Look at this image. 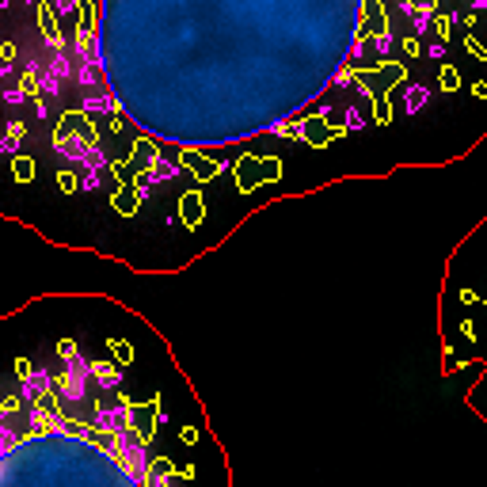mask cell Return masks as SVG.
I'll list each match as a JSON object with an SVG mask.
<instances>
[{
  "mask_svg": "<svg viewBox=\"0 0 487 487\" xmlns=\"http://www.w3.org/2000/svg\"><path fill=\"white\" fill-rule=\"evenodd\" d=\"M472 92H476V95H480V99H487V84H484V80H480V84H476V88H472Z\"/></svg>",
  "mask_w": 487,
  "mask_h": 487,
  "instance_id": "4fadbf2b",
  "label": "cell"
},
{
  "mask_svg": "<svg viewBox=\"0 0 487 487\" xmlns=\"http://www.w3.org/2000/svg\"><path fill=\"white\" fill-rule=\"evenodd\" d=\"M461 301H465V305H476V301H480V297H476L472 289H461Z\"/></svg>",
  "mask_w": 487,
  "mask_h": 487,
  "instance_id": "7c38bea8",
  "label": "cell"
},
{
  "mask_svg": "<svg viewBox=\"0 0 487 487\" xmlns=\"http://www.w3.org/2000/svg\"><path fill=\"white\" fill-rule=\"evenodd\" d=\"M324 122H328V115H316V118H301V137L308 145H312V149H324V145L331 141V129L324 126Z\"/></svg>",
  "mask_w": 487,
  "mask_h": 487,
  "instance_id": "5b68a950",
  "label": "cell"
},
{
  "mask_svg": "<svg viewBox=\"0 0 487 487\" xmlns=\"http://www.w3.org/2000/svg\"><path fill=\"white\" fill-rule=\"evenodd\" d=\"M434 27H438V38H449L453 19H449V15H438V19H434Z\"/></svg>",
  "mask_w": 487,
  "mask_h": 487,
  "instance_id": "ba28073f",
  "label": "cell"
},
{
  "mask_svg": "<svg viewBox=\"0 0 487 487\" xmlns=\"http://www.w3.org/2000/svg\"><path fill=\"white\" fill-rule=\"evenodd\" d=\"M179 442L183 445H194V442H198V426H183L179 430Z\"/></svg>",
  "mask_w": 487,
  "mask_h": 487,
  "instance_id": "9c48e42d",
  "label": "cell"
},
{
  "mask_svg": "<svg viewBox=\"0 0 487 487\" xmlns=\"http://www.w3.org/2000/svg\"><path fill=\"white\" fill-rule=\"evenodd\" d=\"M92 297L0 312V487H186L152 472L164 392L134 396L137 346L84 343Z\"/></svg>",
  "mask_w": 487,
  "mask_h": 487,
  "instance_id": "6da1fadb",
  "label": "cell"
},
{
  "mask_svg": "<svg viewBox=\"0 0 487 487\" xmlns=\"http://www.w3.org/2000/svg\"><path fill=\"white\" fill-rule=\"evenodd\" d=\"M442 88L445 92H457L461 88V72L453 69V65H442Z\"/></svg>",
  "mask_w": 487,
  "mask_h": 487,
  "instance_id": "8992f818",
  "label": "cell"
},
{
  "mask_svg": "<svg viewBox=\"0 0 487 487\" xmlns=\"http://www.w3.org/2000/svg\"><path fill=\"white\" fill-rule=\"evenodd\" d=\"M278 175H282L278 160H259V157H240L237 160V183H240L244 194L255 191L263 179H278Z\"/></svg>",
  "mask_w": 487,
  "mask_h": 487,
  "instance_id": "7a4b0ae2",
  "label": "cell"
},
{
  "mask_svg": "<svg viewBox=\"0 0 487 487\" xmlns=\"http://www.w3.org/2000/svg\"><path fill=\"white\" fill-rule=\"evenodd\" d=\"M404 54H408V58H419V54H423V46H419L415 38H404Z\"/></svg>",
  "mask_w": 487,
  "mask_h": 487,
  "instance_id": "8fae6325",
  "label": "cell"
},
{
  "mask_svg": "<svg viewBox=\"0 0 487 487\" xmlns=\"http://www.w3.org/2000/svg\"><path fill=\"white\" fill-rule=\"evenodd\" d=\"M468 54H472V58H480V61H487V46H480V42H476V38H468Z\"/></svg>",
  "mask_w": 487,
  "mask_h": 487,
  "instance_id": "30bf717a",
  "label": "cell"
},
{
  "mask_svg": "<svg viewBox=\"0 0 487 487\" xmlns=\"http://www.w3.org/2000/svg\"><path fill=\"white\" fill-rule=\"evenodd\" d=\"M202 217H206V202H202L198 191H183L179 194V221L183 229H198Z\"/></svg>",
  "mask_w": 487,
  "mask_h": 487,
  "instance_id": "277c9868",
  "label": "cell"
},
{
  "mask_svg": "<svg viewBox=\"0 0 487 487\" xmlns=\"http://www.w3.org/2000/svg\"><path fill=\"white\" fill-rule=\"evenodd\" d=\"M373 118H377V126H388V122H392V107H388V99H377Z\"/></svg>",
  "mask_w": 487,
  "mask_h": 487,
  "instance_id": "52a82bcc",
  "label": "cell"
},
{
  "mask_svg": "<svg viewBox=\"0 0 487 487\" xmlns=\"http://www.w3.org/2000/svg\"><path fill=\"white\" fill-rule=\"evenodd\" d=\"M175 168H191V175H194L198 183H209L217 172H221V168H217L202 149H179V157H175Z\"/></svg>",
  "mask_w": 487,
  "mask_h": 487,
  "instance_id": "3957f363",
  "label": "cell"
}]
</instances>
